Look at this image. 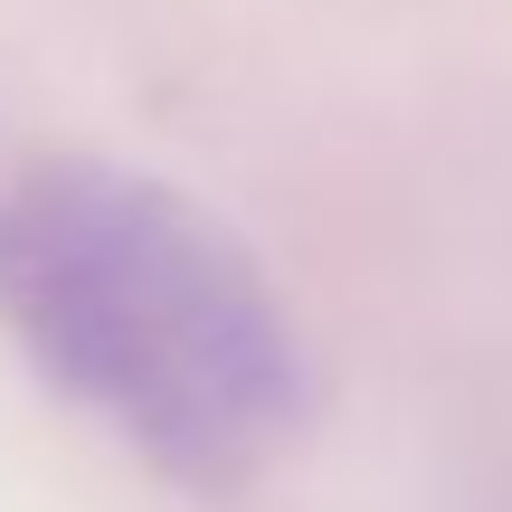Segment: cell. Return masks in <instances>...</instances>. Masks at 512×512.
Returning <instances> with one entry per match:
<instances>
[{"label": "cell", "instance_id": "obj_1", "mask_svg": "<svg viewBox=\"0 0 512 512\" xmlns=\"http://www.w3.org/2000/svg\"><path fill=\"white\" fill-rule=\"evenodd\" d=\"M0 332L190 494L266 475L313 408L294 304L238 228L105 152H48L0 190Z\"/></svg>", "mask_w": 512, "mask_h": 512}]
</instances>
